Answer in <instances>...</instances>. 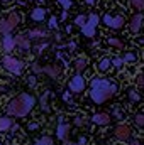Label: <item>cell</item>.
I'll use <instances>...</instances> for the list:
<instances>
[{"mask_svg": "<svg viewBox=\"0 0 144 145\" xmlns=\"http://www.w3.org/2000/svg\"><path fill=\"white\" fill-rule=\"evenodd\" d=\"M7 71H10L12 74H20L24 69V63L17 57H12V56H5L2 57V63H0Z\"/></svg>", "mask_w": 144, "mask_h": 145, "instance_id": "cell-4", "label": "cell"}, {"mask_svg": "<svg viewBox=\"0 0 144 145\" xmlns=\"http://www.w3.org/2000/svg\"><path fill=\"white\" fill-rule=\"evenodd\" d=\"M129 98H131L132 101H139V100H141V96H139L134 89H131V91H129Z\"/></svg>", "mask_w": 144, "mask_h": 145, "instance_id": "cell-30", "label": "cell"}, {"mask_svg": "<svg viewBox=\"0 0 144 145\" xmlns=\"http://www.w3.org/2000/svg\"><path fill=\"white\" fill-rule=\"evenodd\" d=\"M66 145H87V140H85V137H81L78 144H70V142H66Z\"/></svg>", "mask_w": 144, "mask_h": 145, "instance_id": "cell-37", "label": "cell"}, {"mask_svg": "<svg viewBox=\"0 0 144 145\" xmlns=\"http://www.w3.org/2000/svg\"><path fill=\"white\" fill-rule=\"evenodd\" d=\"M58 2L63 5V8H65V10H68V8L71 7V0H58Z\"/></svg>", "mask_w": 144, "mask_h": 145, "instance_id": "cell-31", "label": "cell"}, {"mask_svg": "<svg viewBox=\"0 0 144 145\" xmlns=\"http://www.w3.org/2000/svg\"><path fill=\"white\" fill-rule=\"evenodd\" d=\"M68 88L71 93H81L85 89V78L81 74H75L68 83Z\"/></svg>", "mask_w": 144, "mask_h": 145, "instance_id": "cell-6", "label": "cell"}, {"mask_svg": "<svg viewBox=\"0 0 144 145\" xmlns=\"http://www.w3.org/2000/svg\"><path fill=\"white\" fill-rule=\"evenodd\" d=\"M0 2H2V3H10L12 0H0Z\"/></svg>", "mask_w": 144, "mask_h": 145, "instance_id": "cell-44", "label": "cell"}, {"mask_svg": "<svg viewBox=\"0 0 144 145\" xmlns=\"http://www.w3.org/2000/svg\"><path fill=\"white\" fill-rule=\"evenodd\" d=\"M131 145H144V140H141V138H134V140H131Z\"/></svg>", "mask_w": 144, "mask_h": 145, "instance_id": "cell-36", "label": "cell"}, {"mask_svg": "<svg viewBox=\"0 0 144 145\" xmlns=\"http://www.w3.org/2000/svg\"><path fill=\"white\" fill-rule=\"evenodd\" d=\"M44 17H46V10H44L42 7H36V8L31 12V19L36 20V22H42Z\"/></svg>", "mask_w": 144, "mask_h": 145, "instance_id": "cell-16", "label": "cell"}, {"mask_svg": "<svg viewBox=\"0 0 144 145\" xmlns=\"http://www.w3.org/2000/svg\"><path fill=\"white\" fill-rule=\"evenodd\" d=\"M136 59H137V56H136L134 52H126V54H124V57H122V61H124V63H134Z\"/></svg>", "mask_w": 144, "mask_h": 145, "instance_id": "cell-23", "label": "cell"}, {"mask_svg": "<svg viewBox=\"0 0 144 145\" xmlns=\"http://www.w3.org/2000/svg\"><path fill=\"white\" fill-rule=\"evenodd\" d=\"M46 47H48V44H46V42H44V44H39V46H36V47H34V49H36L34 52H37V54H39V52H42V49H46Z\"/></svg>", "mask_w": 144, "mask_h": 145, "instance_id": "cell-34", "label": "cell"}, {"mask_svg": "<svg viewBox=\"0 0 144 145\" xmlns=\"http://www.w3.org/2000/svg\"><path fill=\"white\" fill-rule=\"evenodd\" d=\"M32 72H34V74H39V72H42V68H41L37 63H34V64H32Z\"/></svg>", "mask_w": 144, "mask_h": 145, "instance_id": "cell-33", "label": "cell"}, {"mask_svg": "<svg viewBox=\"0 0 144 145\" xmlns=\"http://www.w3.org/2000/svg\"><path fill=\"white\" fill-rule=\"evenodd\" d=\"M0 93H7V86H2L0 84Z\"/></svg>", "mask_w": 144, "mask_h": 145, "instance_id": "cell-39", "label": "cell"}, {"mask_svg": "<svg viewBox=\"0 0 144 145\" xmlns=\"http://www.w3.org/2000/svg\"><path fill=\"white\" fill-rule=\"evenodd\" d=\"M87 64H88V63H87L85 57H78V59L75 61V69H76L78 72L85 71V69H87Z\"/></svg>", "mask_w": 144, "mask_h": 145, "instance_id": "cell-19", "label": "cell"}, {"mask_svg": "<svg viewBox=\"0 0 144 145\" xmlns=\"http://www.w3.org/2000/svg\"><path fill=\"white\" fill-rule=\"evenodd\" d=\"M66 17H68V12H66V10H65V12H63V15H61V20H65V19H66Z\"/></svg>", "mask_w": 144, "mask_h": 145, "instance_id": "cell-40", "label": "cell"}, {"mask_svg": "<svg viewBox=\"0 0 144 145\" xmlns=\"http://www.w3.org/2000/svg\"><path fill=\"white\" fill-rule=\"evenodd\" d=\"M37 128H39L37 123H29V130H37Z\"/></svg>", "mask_w": 144, "mask_h": 145, "instance_id": "cell-38", "label": "cell"}, {"mask_svg": "<svg viewBox=\"0 0 144 145\" xmlns=\"http://www.w3.org/2000/svg\"><path fill=\"white\" fill-rule=\"evenodd\" d=\"M36 145H53V138L49 135H44L39 140H36Z\"/></svg>", "mask_w": 144, "mask_h": 145, "instance_id": "cell-21", "label": "cell"}, {"mask_svg": "<svg viewBox=\"0 0 144 145\" xmlns=\"http://www.w3.org/2000/svg\"><path fill=\"white\" fill-rule=\"evenodd\" d=\"M114 115H115L117 118H122V115H120V111H114Z\"/></svg>", "mask_w": 144, "mask_h": 145, "instance_id": "cell-42", "label": "cell"}, {"mask_svg": "<svg viewBox=\"0 0 144 145\" xmlns=\"http://www.w3.org/2000/svg\"><path fill=\"white\" fill-rule=\"evenodd\" d=\"M0 145H3V144H2V140H0Z\"/></svg>", "mask_w": 144, "mask_h": 145, "instance_id": "cell-45", "label": "cell"}, {"mask_svg": "<svg viewBox=\"0 0 144 145\" xmlns=\"http://www.w3.org/2000/svg\"><path fill=\"white\" fill-rule=\"evenodd\" d=\"M85 22H87V17H85L83 14L76 15V19H75V24H76L78 27H83V25H85Z\"/></svg>", "mask_w": 144, "mask_h": 145, "instance_id": "cell-25", "label": "cell"}, {"mask_svg": "<svg viewBox=\"0 0 144 145\" xmlns=\"http://www.w3.org/2000/svg\"><path fill=\"white\" fill-rule=\"evenodd\" d=\"M2 47H3L5 52L14 51V47H15V37L10 36V34H5V36L2 37Z\"/></svg>", "mask_w": 144, "mask_h": 145, "instance_id": "cell-11", "label": "cell"}, {"mask_svg": "<svg viewBox=\"0 0 144 145\" xmlns=\"http://www.w3.org/2000/svg\"><path fill=\"white\" fill-rule=\"evenodd\" d=\"M70 130H71V125H68V123H63V121L59 120V123H58V128H56V135H58V138H59V140H63V142H66Z\"/></svg>", "mask_w": 144, "mask_h": 145, "instance_id": "cell-9", "label": "cell"}, {"mask_svg": "<svg viewBox=\"0 0 144 145\" xmlns=\"http://www.w3.org/2000/svg\"><path fill=\"white\" fill-rule=\"evenodd\" d=\"M15 46L20 47L22 51H29L31 49V39L27 36H15Z\"/></svg>", "mask_w": 144, "mask_h": 145, "instance_id": "cell-14", "label": "cell"}, {"mask_svg": "<svg viewBox=\"0 0 144 145\" xmlns=\"http://www.w3.org/2000/svg\"><path fill=\"white\" fill-rule=\"evenodd\" d=\"M92 121H93L95 125L105 127V125L110 123V115H107V113H95V115L92 116Z\"/></svg>", "mask_w": 144, "mask_h": 145, "instance_id": "cell-12", "label": "cell"}, {"mask_svg": "<svg viewBox=\"0 0 144 145\" xmlns=\"http://www.w3.org/2000/svg\"><path fill=\"white\" fill-rule=\"evenodd\" d=\"M143 24H144V15L139 12V14H136V15L131 19L129 27H131V31H132V32H139V31H141V27H143Z\"/></svg>", "mask_w": 144, "mask_h": 145, "instance_id": "cell-10", "label": "cell"}, {"mask_svg": "<svg viewBox=\"0 0 144 145\" xmlns=\"http://www.w3.org/2000/svg\"><path fill=\"white\" fill-rule=\"evenodd\" d=\"M131 3H132V7L136 8V10H144V0H131Z\"/></svg>", "mask_w": 144, "mask_h": 145, "instance_id": "cell-26", "label": "cell"}, {"mask_svg": "<svg viewBox=\"0 0 144 145\" xmlns=\"http://www.w3.org/2000/svg\"><path fill=\"white\" fill-rule=\"evenodd\" d=\"M85 2H87L88 5H93V3H95V0H85Z\"/></svg>", "mask_w": 144, "mask_h": 145, "instance_id": "cell-43", "label": "cell"}, {"mask_svg": "<svg viewBox=\"0 0 144 145\" xmlns=\"http://www.w3.org/2000/svg\"><path fill=\"white\" fill-rule=\"evenodd\" d=\"M108 44H110V46H114V47H119V49H122V47H124L122 40H120V39H117V37H110V39H108Z\"/></svg>", "mask_w": 144, "mask_h": 145, "instance_id": "cell-22", "label": "cell"}, {"mask_svg": "<svg viewBox=\"0 0 144 145\" xmlns=\"http://www.w3.org/2000/svg\"><path fill=\"white\" fill-rule=\"evenodd\" d=\"M104 24H105L107 27H110V29L117 31V29H120V27L126 24V20H124V17H120V15L112 17L110 14H107V15H104Z\"/></svg>", "mask_w": 144, "mask_h": 145, "instance_id": "cell-7", "label": "cell"}, {"mask_svg": "<svg viewBox=\"0 0 144 145\" xmlns=\"http://www.w3.org/2000/svg\"><path fill=\"white\" fill-rule=\"evenodd\" d=\"M114 133H115V138L126 142V140L131 138V127L129 125H119V127H115V132Z\"/></svg>", "mask_w": 144, "mask_h": 145, "instance_id": "cell-8", "label": "cell"}, {"mask_svg": "<svg viewBox=\"0 0 144 145\" xmlns=\"http://www.w3.org/2000/svg\"><path fill=\"white\" fill-rule=\"evenodd\" d=\"M110 66H112V64H110V59H108V57H104V59H100V63L97 64V69L100 72H105V71H108Z\"/></svg>", "mask_w": 144, "mask_h": 145, "instance_id": "cell-18", "label": "cell"}, {"mask_svg": "<svg viewBox=\"0 0 144 145\" xmlns=\"http://www.w3.org/2000/svg\"><path fill=\"white\" fill-rule=\"evenodd\" d=\"M48 98H49V91H46L42 96H41V110L42 111H49V103H48Z\"/></svg>", "mask_w": 144, "mask_h": 145, "instance_id": "cell-20", "label": "cell"}, {"mask_svg": "<svg viewBox=\"0 0 144 145\" xmlns=\"http://www.w3.org/2000/svg\"><path fill=\"white\" fill-rule=\"evenodd\" d=\"M20 15L17 14V12H10L5 19H2L0 20V34L2 36H5V34H10L19 24H20Z\"/></svg>", "mask_w": 144, "mask_h": 145, "instance_id": "cell-3", "label": "cell"}, {"mask_svg": "<svg viewBox=\"0 0 144 145\" xmlns=\"http://www.w3.org/2000/svg\"><path fill=\"white\" fill-rule=\"evenodd\" d=\"M27 37L29 39H46L49 37V32L46 29H41V27H36V29H31L27 32Z\"/></svg>", "mask_w": 144, "mask_h": 145, "instance_id": "cell-13", "label": "cell"}, {"mask_svg": "<svg viewBox=\"0 0 144 145\" xmlns=\"http://www.w3.org/2000/svg\"><path fill=\"white\" fill-rule=\"evenodd\" d=\"M42 72H46V74L51 76V78H58V74L61 72V68H59L58 64H49V66L42 68Z\"/></svg>", "mask_w": 144, "mask_h": 145, "instance_id": "cell-17", "label": "cell"}, {"mask_svg": "<svg viewBox=\"0 0 144 145\" xmlns=\"http://www.w3.org/2000/svg\"><path fill=\"white\" fill-rule=\"evenodd\" d=\"M110 64H112L114 68L120 69V68L124 66V61H122V57H114V59H110Z\"/></svg>", "mask_w": 144, "mask_h": 145, "instance_id": "cell-24", "label": "cell"}, {"mask_svg": "<svg viewBox=\"0 0 144 145\" xmlns=\"http://www.w3.org/2000/svg\"><path fill=\"white\" fill-rule=\"evenodd\" d=\"M12 127H14V118L0 116V132H10Z\"/></svg>", "mask_w": 144, "mask_h": 145, "instance_id": "cell-15", "label": "cell"}, {"mask_svg": "<svg viewBox=\"0 0 144 145\" xmlns=\"http://www.w3.org/2000/svg\"><path fill=\"white\" fill-rule=\"evenodd\" d=\"M117 91V84L108 81L105 78H93L92 79V89H90V98L97 103V105H102L105 103L110 96H114Z\"/></svg>", "mask_w": 144, "mask_h": 145, "instance_id": "cell-1", "label": "cell"}, {"mask_svg": "<svg viewBox=\"0 0 144 145\" xmlns=\"http://www.w3.org/2000/svg\"><path fill=\"white\" fill-rule=\"evenodd\" d=\"M98 24V15L97 14H90L88 15V20L85 22V25L81 27V34L87 37H93L95 36V27Z\"/></svg>", "mask_w": 144, "mask_h": 145, "instance_id": "cell-5", "label": "cell"}, {"mask_svg": "<svg viewBox=\"0 0 144 145\" xmlns=\"http://www.w3.org/2000/svg\"><path fill=\"white\" fill-rule=\"evenodd\" d=\"M73 123H75L76 127H85V123H87V121H85V118H83V116H76V118L73 120Z\"/></svg>", "mask_w": 144, "mask_h": 145, "instance_id": "cell-28", "label": "cell"}, {"mask_svg": "<svg viewBox=\"0 0 144 145\" xmlns=\"http://www.w3.org/2000/svg\"><path fill=\"white\" fill-rule=\"evenodd\" d=\"M134 123H136V127L143 128L144 127V115H137V116L134 118Z\"/></svg>", "mask_w": 144, "mask_h": 145, "instance_id": "cell-27", "label": "cell"}, {"mask_svg": "<svg viewBox=\"0 0 144 145\" xmlns=\"http://www.w3.org/2000/svg\"><path fill=\"white\" fill-rule=\"evenodd\" d=\"M26 81H27V84H29L31 88H32V86H36V76H34V74H29Z\"/></svg>", "mask_w": 144, "mask_h": 145, "instance_id": "cell-29", "label": "cell"}, {"mask_svg": "<svg viewBox=\"0 0 144 145\" xmlns=\"http://www.w3.org/2000/svg\"><path fill=\"white\" fill-rule=\"evenodd\" d=\"M36 105V98L29 93H22L15 98H12L7 105L9 116H26Z\"/></svg>", "mask_w": 144, "mask_h": 145, "instance_id": "cell-2", "label": "cell"}, {"mask_svg": "<svg viewBox=\"0 0 144 145\" xmlns=\"http://www.w3.org/2000/svg\"><path fill=\"white\" fill-rule=\"evenodd\" d=\"M49 27H51V29H56V27H58V19H56V17H51V19H49Z\"/></svg>", "mask_w": 144, "mask_h": 145, "instance_id": "cell-32", "label": "cell"}, {"mask_svg": "<svg viewBox=\"0 0 144 145\" xmlns=\"http://www.w3.org/2000/svg\"><path fill=\"white\" fill-rule=\"evenodd\" d=\"M63 98H65V100H66V101H68V100H70V93H68V91H66V93H65V95H63Z\"/></svg>", "mask_w": 144, "mask_h": 145, "instance_id": "cell-41", "label": "cell"}, {"mask_svg": "<svg viewBox=\"0 0 144 145\" xmlns=\"http://www.w3.org/2000/svg\"><path fill=\"white\" fill-rule=\"evenodd\" d=\"M136 83H137V86H144V74H139V76H137Z\"/></svg>", "mask_w": 144, "mask_h": 145, "instance_id": "cell-35", "label": "cell"}]
</instances>
